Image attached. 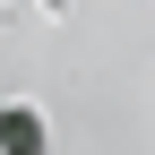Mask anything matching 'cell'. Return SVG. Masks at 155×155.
Instances as JSON below:
<instances>
[{
  "instance_id": "cell-1",
  "label": "cell",
  "mask_w": 155,
  "mask_h": 155,
  "mask_svg": "<svg viewBox=\"0 0 155 155\" xmlns=\"http://www.w3.org/2000/svg\"><path fill=\"white\" fill-rule=\"evenodd\" d=\"M0 155H43V112L35 104H0Z\"/></svg>"
},
{
  "instance_id": "cell-2",
  "label": "cell",
  "mask_w": 155,
  "mask_h": 155,
  "mask_svg": "<svg viewBox=\"0 0 155 155\" xmlns=\"http://www.w3.org/2000/svg\"><path fill=\"white\" fill-rule=\"evenodd\" d=\"M43 9H61V0H43Z\"/></svg>"
}]
</instances>
